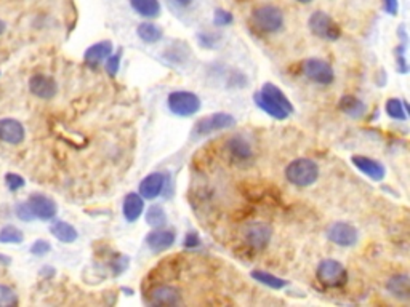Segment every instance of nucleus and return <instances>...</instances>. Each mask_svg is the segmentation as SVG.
Wrapping results in <instances>:
<instances>
[{"mask_svg":"<svg viewBox=\"0 0 410 307\" xmlns=\"http://www.w3.org/2000/svg\"><path fill=\"white\" fill-rule=\"evenodd\" d=\"M286 178L288 183L297 186V188H308L318 181L319 167L311 158H297V160L288 163L286 168Z\"/></svg>","mask_w":410,"mask_h":307,"instance_id":"1","label":"nucleus"},{"mask_svg":"<svg viewBox=\"0 0 410 307\" xmlns=\"http://www.w3.org/2000/svg\"><path fill=\"white\" fill-rule=\"evenodd\" d=\"M251 23L265 34H274L284 26V13L276 5H260L251 13Z\"/></svg>","mask_w":410,"mask_h":307,"instance_id":"2","label":"nucleus"},{"mask_svg":"<svg viewBox=\"0 0 410 307\" xmlns=\"http://www.w3.org/2000/svg\"><path fill=\"white\" fill-rule=\"evenodd\" d=\"M318 280L329 288H340L348 282V271L340 261L324 260L319 262L318 271H316Z\"/></svg>","mask_w":410,"mask_h":307,"instance_id":"3","label":"nucleus"},{"mask_svg":"<svg viewBox=\"0 0 410 307\" xmlns=\"http://www.w3.org/2000/svg\"><path fill=\"white\" fill-rule=\"evenodd\" d=\"M167 104L170 112L178 115V117H191L200 109L199 96L193 91H172L168 95Z\"/></svg>","mask_w":410,"mask_h":307,"instance_id":"4","label":"nucleus"},{"mask_svg":"<svg viewBox=\"0 0 410 307\" xmlns=\"http://www.w3.org/2000/svg\"><path fill=\"white\" fill-rule=\"evenodd\" d=\"M308 26L311 32L316 37L324 38V40H338L342 37V29L338 26L330 15H327L325 12H314L309 16Z\"/></svg>","mask_w":410,"mask_h":307,"instance_id":"5","label":"nucleus"},{"mask_svg":"<svg viewBox=\"0 0 410 307\" xmlns=\"http://www.w3.org/2000/svg\"><path fill=\"white\" fill-rule=\"evenodd\" d=\"M236 125V119L228 112L210 114L207 117L199 119L194 125V136H207L215 133V131L231 128Z\"/></svg>","mask_w":410,"mask_h":307,"instance_id":"6","label":"nucleus"},{"mask_svg":"<svg viewBox=\"0 0 410 307\" xmlns=\"http://www.w3.org/2000/svg\"><path fill=\"white\" fill-rule=\"evenodd\" d=\"M303 75L319 85H330L335 80L332 66L319 58H309L302 64Z\"/></svg>","mask_w":410,"mask_h":307,"instance_id":"7","label":"nucleus"},{"mask_svg":"<svg viewBox=\"0 0 410 307\" xmlns=\"http://www.w3.org/2000/svg\"><path fill=\"white\" fill-rule=\"evenodd\" d=\"M327 237L338 246H353L358 244L359 232L353 224L338 221L327 227Z\"/></svg>","mask_w":410,"mask_h":307,"instance_id":"8","label":"nucleus"},{"mask_svg":"<svg viewBox=\"0 0 410 307\" xmlns=\"http://www.w3.org/2000/svg\"><path fill=\"white\" fill-rule=\"evenodd\" d=\"M27 205H29L32 215L34 218H39L42 221H48V219H53L57 216L58 207L50 197L43 194H32L27 199Z\"/></svg>","mask_w":410,"mask_h":307,"instance_id":"9","label":"nucleus"},{"mask_svg":"<svg viewBox=\"0 0 410 307\" xmlns=\"http://www.w3.org/2000/svg\"><path fill=\"white\" fill-rule=\"evenodd\" d=\"M175 240H177V234L172 229L166 227H154V230L146 235L147 248L154 253H162V251L168 250L175 244Z\"/></svg>","mask_w":410,"mask_h":307,"instance_id":"10","label":"nucleus"},{"mask_svg":"<svg viewBox=\"0 0 410 307\" xmlns=\"http://www.w3.org/2000/svg\"><path fill=\"white\" fill-rule=\"evenodd\" d=\"M114 52L112 42L111 40H101L93 43L91 47L87 48V52L84 54V61L91 69L100 68V66L106 61V59L111 57Z\"/></svg>","mask_w":410,"mask_h":307,"instance_id":"11","label":"nucleus"},{"mask_svg":"<svg viewBox=\"0 0 410 307\" xmlns=\"http://www.w3.org/2000/svg\"><path fill=\"white\" fill-rule=\"evenodd\" d=\"M29 90L32 95L41 98V100H52V98H54V95L58 93V85L53 77L37 74L34 77H31Z\"/></svg>","mask_w":410,"mask_h":307,"instance_id":"12","label":"nucleus"},{"mask_svg":"<svg viewBox=\"0 0 410 307\" xmlns=\"http://www.w3.org/2000/svg\"><path fill=\"white\" fill-rule=\"evenodd\" d=\"M163 186H166V174L156 172V173L147 174L145 179H141V183L138 186V192L143 199L152 200L161 195Z\"/></svg>","mask_w":410,"mask_h":307,"instance_id":"13","label":"nucleus"},{"mask_svg":"<svg viewBox=\"0 0 410 307\" xmlns=\"http://www.w3.org/2000/svg\"><path fill=\"white\" fill-rule=\"evenodd\" d=\"M24 127L23 123L15 119H2L0 120V141L8 142V144H20L24 140Z\"/></svg>","mask_w":410,"mask_h":307,"instance_id":"14","label":"nucleus"},{"mask_svg":"<svg viewBox=\"0 0 410 307\" xmlns=\"http://www.w3.org/2000/svg\"><path fill=\"white\" fill-rule=\"evenodd\" d=\"M351 162L354 163V167H356L359 172H363L365 177H369L370 179L381 181L385 178V173H386L385 167L381 165L379 160H375V158H370L365 156H353Z\"/></svg>","mask_w":410,"mask_h":307,"instance_id":"15","label":"nucleus"},{"mask_svg":"<svg viewBox=\"0 0 410 307\" xmlns=\"http://www.w3.org/2000/svg\"><path fill=\"white\" fill-rule=\"evenodd\" d=\"M149 301L156 306H178L182 303V294L170 285H161L149 293Z\"/></svg>","mask_w":410,"mask_h":307,"instance_id":"16","label":"nucleus"},{"mask_svg":"<svg viewBox=\"0 0 410 307\" xmlns=\"http://www.w3.org/2000/svg\"><path fill=\"white\" fill-rule=\"evenodd\" d=\"M245 240H247L250 246H254L256 250L265 248L271 240V227L263 223L251 224L247 229V232H245Z\"/></svg>","mask_w":410,"mask_h":307,"instance_id":"17","label":"nucleus"},{"mask_svg":"<svg viewBox=\"0 0 410 307\" xmlns=\"http://www.w3.org/2000/svg\"><path fill=\"white\" fill-rule=\"evenodd\" d=\"M145 210V199L136 192H130V194L125 195L122 211L124 216L129 223H135L136 219L141 216V213Z\"/></svg>","mask_w":410,"mask_h":307,"instance_id":"18","label":"nucleus"},{"mask_svg":"<svg viewBox=\"0 0 410 307\" xmlns=\"http://www.w3.org/2000/svg\"><path fill=\"white\" fill-rule=\"evenodd\" d=\"M386 290L391 296L397 299L409 301L410 299V277L409 274H397L393 276L386 283Z\"/></svg>","mask_w":410,"mask_h":307,"instance_id":"19","label":"nucleus"},{"mask_svg":"<svg viewBox=\"0 0 410 307\" xmlns=\"http://www.w3.org/2000/svg\"><path fill=\"white\" fill-rule=\"evenodd\" d=\"M260 93L265 98H268V100H270L271 103H274V104H277L279 107H282L286 112H288V114L293 112V106H292L291 100H288V98L282 93V90L279 89V87H276L274 84H270V82H268V84L261 87Z\"/></svg>","mask_w":410,"mask_h":307,"instance_id":"20","label":"nucleus"},{"mask_svg":"<svg viewBox=\"0 0 410 307\" xmlns=\"http://www.w3.org/2000/svg\"><path fill=\"white\" fill-rule=\"evenodd\" d=\"M338 107H340V111L343 114L349 115V117L353 119H359L363 117V115L365 114V111H367V106L359 100V98L353 96V95H346L343 96L340 103H338Z\"/></svg>","mask_w":410,"mask_h":307,"instance_id":"21","label":"nucleus"},{"mask_svg":"<svg viewBox=\"0 0 410 307\" xmlns=\"http://www.w3.org/2000/svg\"><path fill=\"white\" fill-rule=\"evenodd\" d=\"M132 8L143 18L152 20L161 15V2L159 0H129Z\"/></svg>","mask_w":410,"mask_h":307,"instance_id":"22","label":"nucleus"},{"mask_svg":"<svg viewBox=\"0 0 410 307\" xmlns=\"http://www.w3.org/2000/svg\"><path fill=\"white\" fill-rule=\"evenodd\" d=\"M254 101H255L256 106H258V107L261 109V111L266 112L268 115H271L272 119L284 120V119H287L288 115H291V114H288V112L284 111L282 107H279L277 104L271 103L270 100H268V98H265L263 95H261L260 91H256L255 95H254Z\"/></svg>","mask_w":410,"mask_h":307,"instance_id":"23","label":"nucleus"},{"mask_svg":"<svg viewBox=\"0 0 410 307\" xmlns=\"http://www.w3.org/2000/svg\"><path fill=\"white\" fill-rule=\"evenodd\" d=\"M136 34L145 43H157L163 37V31L159 24L156 23H140L136 27Z\"/></svg>","mask_w":410,"mask_h":307,"instance_id":"24","label":"nucleus"},{"mask_svg":"<svg viewBox=\"0 0 410 307\" xmlns=\"http://www.w3.org/2000/svg\"><path fill=\"white\" fill-rule=\"evenodd\" d=\"M50 232L53 234V237H57L59 242L63 244H73L78 240V230H75L74 226H71L69 223L64 221H58L54 223L50 227Z\"/></svg>","mask_w":410,"mask_h":307,"instance_id":"25","label":"nucleus"},{"mask_svg":"<svg viewBox=\"0 0 410 307\" xmlns=\"http://www.w3.org/2000/svg\"><path fill=\"white\" fill-rule=\"evenodd\" d=\"M251 278H255L256 282H260L265 287H270L272 290H282L284 287H287L288 282L284 280V278H279L276 276H272L270 272L265 271H251Z\"/></svg>","mask_w":410,"mask_h":307,"instance_id":"26","label":"nucleus"},{"mask_svg":"<svg viewBox=\"0 0 410 307\" xmlns=\"http://www.w3.org/2000/svg\"><path fill=\"white\" fill-rule=\"evenodd\" d=\"M146 223L151 227H163L167 223V213L162 205H151L146 213Z\"/></svg>","mask_w":410,"mask_h":307,"instance_id":"27","label":"nucleus"},{"mask_svg":"<svg viewBox=\"0 0 410 307\" xmlns=\"http://www.w3.org/2000/svg\"><path fill=\"white\" fill-rule=\"evenodd\" d=\"M228 147H229V151H231V154L234 157L242 158V160H244V158L251 157L250 144L244 138H240V136H236V138L229 140Z\"/></svg>","mask_w":410,"mask_h":307,"instance_id":"28","label":"nucleus"},{"mask_svg":"<svg viewBox=\"0 0 410 307\" xmlns=\"http://www.w3.org/2000/svg\"><path fill=\"white\" fill-rule=\"evenodd\" d=\"M386 114L390 115L391 119L396 120H406L407 119V104L397 100V98H390L386 101Z\"/></svg>","mask_w":410,"mask_h":307,"instance_id":"29","label":"nucleus"},{"mask_svg":"<svg viewBox=\"0 0 410 307\" xmlns=\"http://www.w3.org/2000/svg\"><path fill=\"white\" fill-rule=\"evenodd\" d=\"M24 235L18 227L7 226L0 230V242L2 244H21L23 242Z\"/></svg>","mask_w":410,"mask_h":307,"instance_id":"30","label":"nucleus"},{"mask_svg":"<svg viewBox=\"0 0 410 307\" xmlns=\"http://www.w3.org/2000/svg\"><path fill=\"white\" fill-rule=\"evenodd\" d=\"M18 304V298L12 288L0 285V307H10Z\"/></svg>","mask_w":410,"mask_h":307,"instance_id":"31","label":"nucleus"},{"mask_svg":"<svg viewBox=\"0 0 410 307\" xmlns=\"http://www.w3.org/2000/svg\"><path fill=\"white\" fill-rule=\"evenodd\" d=\"M120 58H122V52H119L117 54H111L106 59V64H105V69L106 73L111 75V77H116L117 73H119V68H120Z\"/></svg>","mask_w":410,"mask_h":307,"instance_id":"32","label":"nucleus"},{"mask_svg":"<svg viewBox=\"0 0 410 307\" xmlns=\"http://www.w3.org/2000/svg\"><path fill=\"white\" fill-rule=\"evenodd\" d=\"M233 15L223 8H217L215 15H213V23H215V26H228L233 23Z\"/></svg>","mask_w":410,"mask_h":307,"instance_id":"33","label":"nucleus"},{"mask_svg":"<svg viewBox=\"0 0 410 307\" xmlns=\"http://www.w3.org/2000/svg\"><path fill=\"white\" fill-rule=\"evenodd\" d=\"M5 183H7L10 190H18V189H21L24 186V179L21 178L20 174L8 173L7 177H5Z\"/></svg>","mask_w":410,"mask_h":307,"instance_id":"34","label":"nucleus"},{"mask_svg":"<svg viewBox=\"0 0 410 307\" xmlns=\"http://www.w3.org/2000/svg\"><path fill=\"white\" fill-rule=\"evenodd\" d=\"M50 250H52V246H50V244L47 242V240H37V242H34L31 246V253L36 255V256L45 255Z\"/></svg>","mask_w":410,"mask_h":307,"instance_id":"35","label":"nucleus"},{"mask_svg":"<svg viewBox=\"0 0 410 307\" xmlns=\"http://www.w3.org/2000/svg\"><path fill=\"white\" fill-rule=\"evenodd\" d=\"M16 216H18L21 221H31L34 215H32L29 205H27V202H23V204H18L16 205Z\"/></svg>","mask_w":410,"mask_h":307,"instance_id":"36","label":"nucleus"},{"mask_svg":"<svg viewBox=\"0 0 410 307\" xmlns=\"http://www.w3.org/2000/svg\"><path fill=\"white\" fill-rule=\"evenodd\" d=\"M183 244H184L186 248H196V246H199L200 245L199 234L196 232V230H191V232L186 234Z\"/></svg>","mask_w":410,"mask_h":307,"instance_id":"37","label":"nucleus"},{"mask_svg":"<svg viewBox=\"0 0 410 307\" xmlns=\"http://www.w3.org/2000/svg\"><path fill=\"white\" fill-rule=\"evenodd\" d=\"M396 54H399L397 69L401 70V73H407V61H406V58H404V47L396 48Z\"/></svg>","mask_w":410,"mask_h":307,"instance_id":"38","label":"nucleus"},{"mask_svg":"<svg viewBox=\"0 0 410 307\" xmlns=\"http://www.w3.org/2000/svg\"><path fill=\"white\" fill-rule=\"evenodd\" d=\"M383 8H385L386 13L396 15L397 10H399L397 0H383Z\"/></svg>","mask_w":410,"mask_h":307,"instance_id":"39","label":"nucleus"},{"mask_svg":"<svg viewBox=\"0 0 410 307\" xmlns=\"http://www.w3.org/2000/svg\"><path fill=\"white\" fill-rule=\"evenodd\" d=\"M172 2L177 3L178 7H182V8H188V7H191V5H193L194 0H172Z\"/></svg>","mask_w":410,"mask_h":307,"instance_id":"40","label":"nucleus"},{"mask_svg":"<svg viewBox=\"0 0 410 307\" xmlns=\"http://www.w3.org/2000/svg\"><path fill=\"white\" fill-rule=\"evenodd\" d=\"M5 31V23L2 20H0V34H2V32Z\"/></svg>","mask_w":410,"mask_h":307,"instance_id":"41","label":"nucleus"},{"mask_svg":"<svg viewBox=\"0 0 410 307\" xmlns=\"http://www.w3.org/2000/svg\"><path fill=\"white\" fill-rule=\"evenodd\" d=\"M297 2H300V3H311L313 0H297Z\"/></svg>","mask_w":410,"mask_h":307,"instance_id":"42","label":"nucleus"}]
</instances>
